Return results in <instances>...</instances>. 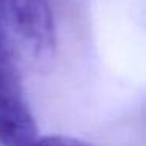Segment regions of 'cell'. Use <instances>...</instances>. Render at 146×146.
Segmentation results:
<instances>
[{
	"mask_svg": "<svg viewBox=\"0 0 146 146\" xmlns=\"http://www.w3.org/2000/svg\"><path fill=\"white\" fill-rule=\"evenodd\" d=\"M0 32L22 60L49 63L57 47L50 0H0Z\"/></svg>",
	"mask_w": 146,
	"mask_h": 146,
	"instance_id": "obj_1",
	"label": "cell"
},
{
	"mask_svg": "<svg viewBox=\"0 0 146 146\" xmlns=\"http://www.w3.org/2000/svg\"><path fill=\"white\" fill-rule=\"evenodd\" d=\"M21 61L14 46L0 32V146H33L39 138Z\"/></svg>",
	"mask_w": 146,
	"mask_h": 146,
	"instance_id": "obj_2",
	"label": "cell"
},
{
	"mask_svg": "<svg viewBox=\"0 0 146 146\" xmlns=\"http://www.w3.org/2000/svg\"><path fill=\"white\" fill-rule=\"evenodd\" d=\"M33 146H96L80 138L66 135H39Z\"/></svg>",
	"mask_w": 146,
	"mask_h": 146,
	"instance_id": "obj_3",
	"label": "cell"
}]
</instances>
